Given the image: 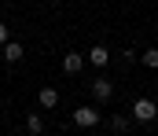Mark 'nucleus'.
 I'll return each mask as SVG.
<instances>
[{"mask_svg":"<svg viewBox=\"0 0 158 136\" xmlns=\"http://www.w3.org/2000/svg\"><path fill=\"white\" fill-rule=\"evenodd\" d=\"M132 118H136V122H143V125H147V122H155V118H158V103H155V99H147V96H140V99L132 103Z\"/></svg>","mask_w":158,"mask_h":136,"instance_id":"obj_1","label":"nucleus"},{"mask_svg":"<svg viewBox=\"0 0 158 136\" xmlns=\"http://www.w3.org/2000/svg\"><path fill=\"white\" fill-rule=\"evenodd\" d=\"M70 122H74L77 129H96V125H99V110H96V107H77Z\"/></svg>","mask_w":158,"mask_h":136,"instance_id":"obj_2","label":"nucleus"},{"mask_svg":"<svg viewBox=\"0 0 158 136\" xmlns=\"http://www.w3.org/2000/svg\"><path fill=\"white\" fill-rule=\"evenodd\" d=\"M110 96H114V81L110 77H96L92 81V99L96 103H110Z\"/></svg>","mask_w":158,"mask_h":136,"instance_id":"obj_3","label":"nucleus"},{"mask_svg":"<svg viewBox=\"0 0 158 136\" xmlns=\"http://www.w3.org/2000/svg\"><path fill=\"white\" fill-rule=\"evenodd\" d=\"M81 66H85V55H81V52H66V55H63V74L74 77V74H81Z\"/></svg>","mask_w":158,"mask_h":136,"instance_id":"obj_4","label":"nucleus"},{"mask_svg":"<svg viewBox=\"0 0 158 136\" xmlns=\"http://www.w3.org/2000/svg\"><path fill=\"white\" fill-rule=\"evenodd\" d=\"M88 63H92V66H107V63H110V48L92 44V48H88Z\"/></svg>","mask_w":158,"mask_h":136,"instance_id":"obj_5","label":"nucleus"},{"mask_svg":"<svg viewBox=\"0 0 158 136\" xmlns=\"http://www.w3.org/2000/svg\"><path fill=\"white\" fill-rule=\"evenodd\" d=\"M0 52H4V59H7V63H19V59L26 55V48L19 44V41H7V44H0Z\"/></svg>","mask_w":158,"mask_h":136,"instance_id":"obj_6","label":"nucleus"},{"mask_svg":"<svg viewBox=\"0 0 158 136\" xmlns=\"http://www.w3.org/2000/svg\"><path fill=\"white\" fill-rule=\"evenodd\" d=\"M37 103L44 107V110H55V107H59V92L55 89H40L37 92Z\"/></svg>","mask_w":158,"mask_h":136,"instance_id":"obj_7","label":"nucleus"},{"mask_svg":"<svg viewBox=\"0 0 158 136\" xmlns=\"http://www.w3.org/2000/svg\"><path fill=\"white\" fill-rule=\"evenodd\" d=\"M26 133H30V136L44 133V118H40V114H30V118H26Z\"/></svg>","mask_w":158,"mask_h":136,"instance_id":"obj_8","label":"nucleus"},{"mask_svg":"<svg viewBox=\"0 0 158 136\" xmlns=\"http://www.w3.org/2000/svg\"><path fill=\"white\" fill-rule=\"evenodd\" d=\"M110 129H114V133H129V129H132V118H125V114H114V118H110Z\"/></svg>","mask_w":158,"mask_h":136,"instance_id":"obj_9","label":"nucleus"},{"mask_svg":"<svg viewBox=\"0 0 158 136\" xmlns=\"http://www.w3.org/2000/svg\"><path fill=\"white\" fill-rule=\"evenodd\" d=\"M140 59H143V66H147V70H158V48H147Z\"/></svg>","mask_w":158,"mask_h":136,"instance_id":"obj_10","label":"nucleus"},{"mask_svg":"<svg viewBox=\"0 0 158 136\" xmlns=\"http://www.w3.org/2000/svg\"><path fill=\"white\" fill-rule=\"evenodd\" d=\"M7 41H11V33H7V26L0 22V44H7Z\"/></svg>","mask_w":158,"mask_h":136,"instance_id":"obj_11","label":"nucleus"},{"mask_svg":"<svg viewBox=\"0 0 158 136\" xmlns=\"http://www.w3.org/2000/svg\"><path fill=\"white\" fill-rule=\"evenodd\" d=\"M48 4H59V0H48Z\"/></svg>","mask_w":158,"mask_h":136,"instance_id":"obj_12","label":"nucleus"}]
</instances>
